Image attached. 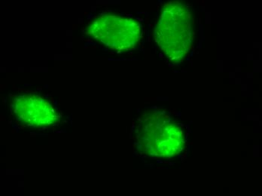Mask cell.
<instances>
[{"label": "cell", "mask_w": 262, "mask_h": 196, "mask_svg": "<svg viewBox=\"0 0 262 196\" xmlns=\"http://www.w3.org/2000/svg\"><path fill=\"white\" fill-rule=\"evenodd\" d=\"M155 38L170 61H183L194 44V17L190 9L180 2L164 5L156 25Z\"/></svg>", "instance_id": "obj_2"}, {"label": "cell", "mask_w": 262, "mask_h": 196, "mask_svg": "<svg viewBox=\"0 0 262 196\" xmlns=\"http://www.w3.org/2000/svg\"><path fill=\"white\" fill-rule=\"evenodd\" d=\"M85 33L112 50L127 52L140 42L142 25L132 17L104 13L96 16L89 22Z\"/></svg>", "instance_id": "obj_3"}, {"label": "cell", "mask_w": 262, "mask_h": 196, "mask_svg": "<svg viewBox=\"0 0 262 196\" xmlns=\"http://www.w3.org/2000/svg\"><path fill=\"white\" fill-rule=\"evenodd\" d=\"M11 107L16 119L26 126L42 129L54 126L60 122V113L51 102L39 95L14 97Z\"/></svg>", "instance_id": "obj_4"}, {"label": "cell", "mask_w": 262, "mask_h": 196, "mask_svg": "<svg viewBox=\"0 0 262 196\" xmlns=\"http://www.w3.org/2000/svg\"><path fill=\"white\" fill-rule=\"evenodd\" d=\"M136 138L140 153L158 159L176 157L185 145L183 127L167 113L156 110L146 111L140 118Z\"/></svg>", "instance_id": "obj_1"}]
</instances>
